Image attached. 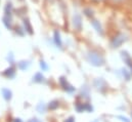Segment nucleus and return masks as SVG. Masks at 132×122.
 Wrapping results in <instances>:
<instances>
[{
    "label": "nucleus",
    "mask_w": 132,
    "mask_h": 122,
    "mask_svg": "<svg viewBox=\"0 0 132 122\" xmlns=\"http://www.w3.org/2000/svg\"><path fill=\"white\" fill-rule=\"evenodd\" d=\"M21 30H22V29H21L20 27H19V28H16V33L19 32V34H20L21 36H23V35H24V33H23V32H21Z\"/></svg>",
    "instance_id": "obj_21"
},
{
    "label": "nucleus",
    "mask_w": 132,
    "mask_h": 122,
    "mask_svg": "<svg viewBox=\"0 0 132 122\" xmlns=\"http://www.w3.org/2000/svg\"><path fill=\"white\" fill-rule=\"evenodd\" d=\"M57 107H59V102L57 101H52L51 103H49V106H48V108L50 110H55Z\"/></svg>",
    "instance_id": "obj_13"
},
{
    "label": "nucleus",
    "mask_w": 132,
    "mask_h": 122,
    "mask_svg": "<svg viewBox=\"0 0 132 122\" xmlns=\"http://www.w3.org/2000/svg\"><path fill=\"white\" fill-rule=\"evenodd\" d=\"M34 81L35 82H38V83H41V82H44L45 80V78H44V76L41 74V73H36V75L34 76Z\"/></svg>",
    "instance_id": "obj_9"
},
{
    "label": "nucleus",
    "mask_w": 132,
    "mask_h": 122,
    "mask_svg": "<svg viewBox=\"0 0 132 122\" xmlns=\"http://www.w3.org/2000/svg\"><path fill=\"white\" fill-rule=\"evenodd\" d=\"M125 40H126L125 35H123V34H119L118 36H116V37L113 39V41H112V45H113L114 47H119Z\"/></svg>",
    "instance_id": "obj_3"
},
{
    "label": "nucleus",
    "mask_w": 132,
    "mask_h": 122,
    "mask_svg": "<svg viewBox=\"0 0 132 122\" xmlns=\"http://www.w3.org/2000/svg\"><path fill=\"white\" fill-rule=\"evenodd\" d=\"M65 122H75V118H74V117H70V118L67 119Z\"/></svg>",
    "instance_id": "obj_20"
},
{
    "label": "nucleus",
    "mask_w": 132,
    "mask_h": 122,
    "mask_svg": "<svg viewBox=\"0 0 132 122\" xmlns=\"http://www.w3.org/2000/svg\"><path fill=\"white\" fill-rule=\"evenodd\" d=\"M73 26L77 31H81L82 29V19L80 14H75L73 17Z\"/></svg>",
    "instance_id": "obj_2"
},
{
    "label": "nucleus",
    "mask_w": 132,
    "mask_h": 122,
    "mask_svg": "<svg viewBox=\"0 0 132 122\" xmlns=\"http://www.w3.org/2000/svg\"><path fill=\"white\" fill-rule=\"evenodd\" d=\"M113 3H115V4H121V3H123V2H125L126 0H111Z\"/></svg>",
    "instance_id": "obj_17"
},
{
    "label": "nucleus",
    "mask_w": 132,
    "mask_h": 122,
    "mask_svg": "<svg viewBox=\"0 0 132 122\" xmlns=\"http://www.w3.org/2000/svg\"><path fill=\"white\" fill-rule=\"evenodd\" d=\"M14 122H22V121H21V119H15Z\"/></svg>",
    "instance_id": "obj_24"
},
{
    "label": "nucleus",
    "mask_w": 132,
    "mask_h": 122,
    "mask_svg": "<svg viewBox=\"0 0 132 122\" xmlns=\"http://www.w3.org/2000/svg\"><path fill=\"white\" fill-rule=\"evenodd\" d=\"M92 1H94V2H101V1H104V0H92Z\"/></svg>",
    "instance_id": "obj_23"
},
{
    "label": "nucleus",
    "mask_w": 132,
    "mask_h": 122,
    "mask_svg": "<svg viewBox=\"0 0 132 122\" xmlns=\"http://www.w3.org/2000/svg\"><path fill=\"white\" fill-rule=\"evenodd\" d=\"M92 25H93V27L96 29V31L98 32L100 35H102V29H101V26L99 25V23L97 21H95V20H92Z\"/></svg>",
    "instance_id": "obj_12"
},
{
    "label": "nucleus",
    "mask_w": 132,
    "mask_h": 122,
    "mask_svg": "<svg viewBox=\"0 0 132 122\" xmlns=\"http://www.w3.org/2000/svg\"><path fill=\"white\" fill-rule=\"evenodd\" d=\"M28 122H41L39 119H37V118H33V119H30Z\"/></svg>",
    "instance_id": "obj_22"
},
{
    "label": "nucleus",
    "mask_w": 132,
    "mask_h": 122,
    "mask_svg": "<svg viewBox=\"0 0 132 122\" xmlns=\"http://www.w3.org/2000/svg\"><path fill=\"white\" fill-rule=\"evenodd\" d=\"M40 67H41V69H42L43 71H46V70L48 69V66L46 65V63H45L44 61L40 62Z\"/></svg>",
    "instance_id": "obj_16"
},
{
    "label": "nucleus",
    "mask_w": 132,
    "mask_h": 122,
    "mask_svg": "<svg viewBox=\"0 0 132 122\" xmlns=\"http://www.w3.org/2000/svg\"><path fill=\"white\" fill-rule=\"evenodd\" d=\"M24 25H25L26 31H27L30 35H32V34H33V28H32L31 23H30V21H29L28 19H24Z\"/></svg>",
    "instance_id": "obj_5"
},
{
    "label": "nucleus",
    "mask_w": 132,
    "mask_h": 122,
    "mask_svg": "<svg viewBox=\"0 0 132 122\" xmlns=\"http://www.w3.org/2000/svg\"><path fill=\"white\" fill-rule=\"evenodd\" d=\"M10 21H11L10 17L5 16V17L3 18V24L5 25V27H6L7 29H11V24H10Z\"/></svg>",
    "instance_id": "obj_11"
},
{
    "label": "nucleus",
    "mask_w": 132,
    "mask_h": 122,
    "mask_svg": "<svg viewBox=\"0 0 132 122\" xmlns=\"http://www.w3.org/2000/svg\"><path fill=\"white\" fill-rule=\"evenodd\" d=\"M54 42L59 47H62V39H61V34L59 31H54Z\"/></svg>",
    "instance_id": "obj_7"
},
{
    "label": "nucleus",
    "mask_w": 132,
    "mask_h": 122,
    "mask_svg": "<svg viewBox=\"0 0 132 122\" xmlns=\"http://www.w3.org/2000/svg\"><path fill=\"white\" fill-rule=\"evenodd\" d=\"M60 82H61L62 87H63L65 90H67V91H69V92L74 91L75 88H74L72 85H70V84L68 83V81H67V79L65 77H61V78H60Z\"/></svg>",
    "instance_id": "obj_4"
},
{
    "label": "nucleus",
    "mask_w": 132,
    "mask_h": 122,
    "mask_svg": "<svg viewBox=\"0 0 132 122\" xmlns=\"http://www.w3.org/2000/svg\"><path fill=\"white\" fill-rule=\"evenodd\" d=\"M87 60L88 62L93 65V66H96V67H99V66H102L104 64V59L102 58V56L95 51V50H91L88 52L87 55Z\"/></svg>",
    "instance_id": "obj_1"
},
{
    "label": "nucleus",
    "mask_w": 132,
    "mask_h": 122,
    "mask_svg": "<svg viewBox=\"0 0 132 122\" xmlns=\"http://www.w3.org/2000/svg\"><path fill=\"white\" fill-rule=\"evenodd\" d=\"M14 73H15V71H14V69L11 67V68H8L4 73H3V75L4 76H6V77H9V78H11V77H13V75H14Z\"/></svg>",
    "instance_id": "obj_10"
},
{
    "label": "nucleus",
    "mask_w": 132,
    "mask_h": 122,
    "mask_svg": "<svg viewBox=\"0 0 132 122\" xmlns=\"http://www.w3.org/2000/svg\"><path fill=\"white\" fill-rule=\"evenodd\" d=\"M93 122H98V121H97V120H95V121H93Z\"/></svg>",
    "instance_id": "obj_25"
},
{
    "label": "nucleus",
    "mask_w": 132,
    "mask_h": 122,
    "mask_svg": "<svg viewBox=\"0 0 132 122\" xmlns=\"http://www.w3.org/2000/svg\"><path fill=\"white\" fill-rule=\"evenodd\" d=\"M37 110H38V112H40V113H44L45 110H46V108H45L44 104H39V105L37 106Z\"/></svg>",
    "instance_id": "obj_15"
},
{
    "label": "nucleus",
    "mask_w": 132,
    "mask_h": 122,
    "mask_svg": "<svg viewBox=\"0 0 132 122\" xmlns=\"http://www.w3.org/2000/svg\"><path fill=\"white\" fill-rule=\"evenodd\" d=\"M2 95H3V97H4V100L5 101H9L10 98H11V91L9 90V89H7V88H2Z\"/></svg>",
    "instance_id": "obj_8"
},
{
    "label": "nucleus",
    "mask_w": 132,
    "mask_h": 122,
    "mask_svg": "<svg viewBox=\"0 0 132 122\" xmlns=\"http://www.w3.org/2000/svg\"><path fill=\"white\" fill-rule=\"evenodd\" d=\"M119 118L122 119V121H124V122H130L127 118H125V117H123V116H119Z\"/></svg>",
    "instance_id": "obj_19"
},
{
    "label": "nucleus",
    "mask_w": 132,
    "mask_h": 122,
    "mask_svg": "<svg viewBox=\"0 0 132 122\" xmlns=\"http://www.w3.org/2000/svg\"><path fill=\"white\" fill-rule=\"evenodd\" d=\"M19 67H20V69H22V70H26L28 67H29V63L28 62H21L20 64H19Z\"/></svg>",
    "instance_id": "obj_14"
},
{
    "label": "nucleus",
    "mask_w": 132,
    "mask_h": 122,
    "mask_svg": "<svg viewBox=\"0 0 132 122\" xmlns=\"http://www.w3.org/2000/svg\"><path fill=\"white\" fill-rule=\"evenodd\" d=\"M123 74H125V76H126V79H127V80H129L130 76H129V74L127 73V71H126V70H123Z\"/></svg>",
    "instance_id": "obj_18"
},
{
    "label": "nucleus",
    "mask_w": 132,
    "mask_h": 122,
    "mask_svg": "<svg viewBox=\"0 0 132 122\" xmlns=\"http://www.w3.org/2000/svg\"><path fill=\"white\" fill-rule=\"evenodd\" d=\"M122 57H123L124 61L126 62V64L131 68V70H132V60H131V58H130V56H129L126 51H122Z\"/></svg>",
    "instance_id": "obj_6"
}]
</instances>
